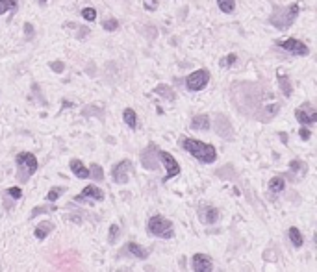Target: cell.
<instances>
[{"mask_svg": "<svg viewBox=\"0 0 317 272\" xmlns=\"http://www.w3.org/2000/svg\"><path fill=\"white\" fill-rule=\"evenodd\" d=\"M182 148L204 165H210L217 159V152H215L214 146L208 144V142L199 141V139H182Z\"/></svg>", "mask_w": 317, "mask_h": 272, "instance_id": "obj_1", "label": "cell"}, {"mask_svg": "<svg viewBox=\"0 0 317 272\" xmlns=\"http://www.w3.org/2000/svg\"><path fill=\"white\" fill-rule=\"evenodd\" d=\"M299 11H301V7H299L297 2L292 4V6H273V13H271V17H269V22H271L277 30H288L299 17Z\"/></svg>", "mask_w": 317, "mask_h": 272, "instance_id": "obj_2", "label": "cell"}, {"mask_svg": "<svg viewBox=\"0 0 317 272\" xmlns=\"http://www.w3.org/2000/svg\"><path fill=\"white\" fill-rule=\"evenodd\" d=\"M147 230L150 235L160 237V239H173L175 237V226L169 219H165L163 215H154L150 217L147 222Z\"/></svg>", "mask_w": 317, "mask_h": 272, "instance_id": "obj_3", "label": "cell"}, {"mask_svg": "<svg viewBox=\"0 0 317 272\" xmlns=\"http://www.w3.org/2000/svg\"><path fill=\"white\" fill-rule=\"evenodd\" d=\"M15 161H17V180H22V181L28 180L39 167L37 157L33 154H30V152H20V154H17Z\"/></svg>", "mask_w": 317, "mask_h": 272, "instance_id": "obj_4", "label": "cell"}, {"mask_svg": "<svg viewBox=\"0 0 317 272\" xmlns=\"http://www.w3.org/2000/svg\"><path fill=\"white\" fill-rule=\"evenodd\" d=\"M275 45L282 48V50H288L292 52L293 56H308L310 50H308V46L303 43V41H299L295 37H288V39H279V41H275Z\"/></svg>", "mask_w": 317, "mask_h": 272, "instance_id": "obj_5", "label": "cell"}, {"mask_svg": "<svg viewBox=\"0 0 317 272\" xmlns=\"http://www.w3.org/2000/svg\"><path fill=\"white\" fill-rule=\"evenodd\" d=\"M208 82H210V72H208L206 69H199V71L191 72V74L186 78V87L195 93V91L204 89L208 85Z\"/></svg>", "mask_w": 317, "mask_h": 272, "instance_id": "obj_6", "label": "cell"}, {"mask_svg": "<svg viewBox=\"0 0 317 272\" xmlns=\"http://www.w3.org/2000/svg\"><path fill=\"white\" fill-rule=\"evenodd\" d=\"M132 174V163L128 159H124V161H119L115 167L111 168V178L115 183H126Z\"/></svg>", "mask_w": 317, "mask_h": 272, "instance_id": "obj_7", "label": "cell"}, {"mask_svg": "<svg viewBox=\"0 0 317 272\" xmlns=\"http://www.w3.org/2000/svg\"><path fill=\"white\" fill-rule=\"evenodd\" d=\"M160 159H162V165L165 167L167 170V176H165V181L171 180V178H175V176L180 174V165L178 161L175 159V155H171L169 152H160Z\"/></svg>", "mask_w": 317, "mask_h": 272, "instance_id": "obj_8", "label": "cell"}, {"mask_svg": "<svg viewBox=\"0 0 317 272\" xmlns=\"http://www.w3.org/2000/svg\"><path fill=\"white\" fill-rule=\"evenodd\" d=\"M193 272H214V261L206 254H195L191 258Z\"/></svg>", "mask_w": 317, "mask_h": 272, "instance_id": "obj_9", "label": "cell"}, {"mask_svg": "<svg viewBox=\"0 0 317 272\" xmlns=\"http://www.w3.org/2000/svg\"><path fill=\"white\" fill-rule=\"evenodd\" d=\"M85 200H91V202H102L104 200V191L102 189L95 187V185H85L84 191L74 196V202H85Z\"/></svg>", "mask_w": 317, "mask_h": 272, "instance_id": "obj_10", "label": "cell"}, {"mask_svg": "<svg viewBox=\"0 0 317 272\" xmlns=\"http://www.w3.org/2000/svg\"><path fill=\"white\" fill-rule=\"evenodd\" d=\"M199 217H201V220L204 224H215L217 219H219V211L214 206H202L199 209Z\"/></svg>", "mask_w": 317, "mask_h": 272, "instance_id": "obj_11", "label": "cell"}, {"mask_svg": "<svg viewBox=\"0 0 317 272\" xmlns=\"http://www.w3.org/2000/svg\"><path fill=\"white\" fill-rule=\"evenodd\" d=\"M295 119H297L301 124H305V126H308V124H316L317 123V111L314 110V108H310V111L299 108V110H295Z\"/></svg>", "mask_w": 317, "mask_h": 272, "instance_id": "obj_12", "label": "cell"}, {"mask_svg": "<svg viewBox=\"0 0 317 272\" xmlns=\"http://www.w3.org/2000/svg\"><path fill=\"white\" fill-rule=\"evenodd\" d=\"M69 167H71L72 174L76 176V178H80V180H85V178H89V168L85 167V165L80 161V159H71Z\"/></svg>", "mask_w": 317, "mask_h": 272, "instance_id": "obj_13", "label": "cell"}, {"mask_svg": "<svg viewBox=\"0 0 317 272\" xmlns=\"http://www.w3.org/2000/svg\"><path fill=\"white\" fill-rule=\"evenodd\" d=\"M126 252H128L130 256L137 258V259H147L150 256L149 250H147L145 246L137 245V243H128V245H126Z\"/></svg>", "mask_w": 317, "mask_h": 272, "instance_id": "obj_14", "label": "cell"}, {"mask_svg": "<svg viewBox=\"0 0 317 272\" xmlns=\"http://www.w3.org/2000/svg\"><path fill=\"white\" fill-rule=\"evenodd\" d=\"M210 126H212V121L208 115H195L193 121H191L193 130H210Z\"/></svg>", "mask_w": 317, "mask_h": 272, "instance_id": "obj_15", "label": "cell"}, {"mask_svg": "<svg viewBox=\"0 0 317 272\" xmlns=\"http://www.w3.org/2000/svg\"><path fill=\"white\" fill-rule=\"evenodd\" d=\"M154 93L156 95H160L162 98H165V100H175L176 95H175V91H173V87L171 85H165V84H160V85H156L154 87Z\"/></svg>", "mask_w": 317, "mask_h": 272, "instance_id": "obj_16", "label": "cell"}, {"mask_svg": "<svg viewBox=\"0 0 317 272\" xmlns=\"http://www.w3.org/2000/svg\"><path fill=\"white\" fill-rule=\"evenodd\" d=\"M288 237H290V241H292V245L295 246V248H301V246L305 245V237H303V233H301V230L299 228H290L288 230Z\"/></svg>", "mask_w": 317, "mask_h": 272, "instance_id": "obj_17", "label": "cell"}, {"mask_svg": "<svg viewBox=\"0 0 317 272\" xmlns=\"http://www.w3.org/2000/svg\"><path fill=\"white\" fill-rule=\"evenodd\" d=\"M277 78H279L280 89H282V93H284V97H292L293 89H292V82H290V78H286V74L282 71H279Z\"/></svg>", "mask_w": 317, "mask_h": 272, "instance_id": "obj_18", "label": "cell"}, {"mask_svg": "<svg viewBox=\"0 0 317 272\" xmlns=\"http://www.w3.org/2000/svg\"><path fill=\"white\" fill-rule=\"evenodd\" d=\"M54 230V224H50V222H41L39 226H35V230H33V235L37 237L39 241H43L48 235V233Z\"/></svg>", "mask_w": 317, "mask_h": 272, "instance_id": "obj_19", "label": "cell"}, {"mask_svg": "<svg viewBox=\"0 0 317 272\" xmlns=\"http://www.w3.org/2000/svg\"><path fill=\"white\" fill-rule=\"evenodd\" d=\"M286 189V180L284 178H280V176H275V178H271V181H269V191L275 194L282 193Z\"/></svg>", "mask_w": 317, "mask_h": 272, "instance_id": "obj_20", "label": "cell"}, {"mask_svg": "<svg viewBox=\"0 0 317 272\" xmlns=\"http://www.w3.org/2000/svg\"><path fill=\"white\" fill-rule=\"evenodd\" d=\"M123 119H124V123L128 124V128H132V130L137 128V115H136V111L134 110L126 108V110L123 111Z\"/></svg>", "mask_w": 317, "mask_h": 272, "instance_id": "obj_21", "label": "cell"}, {"mask_svg": "<svg viewBox=\"0 0 317 272\" xmlns=\"http://www.w3.org/2000/svg\"><path fill=\"white\" fill-rule=\"evenodd\" d=\"M217 6L223 13H232L236 9V2L234 0H217Z\"/></svg>", "mask_w": 317, "mask_h": 272, "instance_id": "obj_22", "label": "cell"}, {"mask_svg": "<svg viewBox=\"0 0 317 272\" xmlns=\"http://www.w3.org/2000/svg\"><path fill=\"white\" fill-rule=\"evenodd\" d=\"M17 7V0H0V15L6 11H13Z\"/></svg>", "mask_w": 317, "mask_h": 272, "instance_id": "obj_23", "label": "cell"}, {"mask_svg": "<svg viewBox=\"0 0 317 272\" xmlns=\"http://www.w3.org/2000/svg\"><path fill=\"white\" fill-rule=\"evenodd\" d=\"M63 193H65V187H52L50 191H48V194H46V200L56 202Z\"/></svg>", "mask_w": 317, "mask_h": 272, "instance_id": "obj_24", "label": "cell"}, {"mask_svg": "<svg viewBox=\"0 0 317 272\" xmlns=\"http://www.w3.org/2000/svg\"><path fill=\"white\" fill-rule=\"evenodd\" d=\"M102 28L106 32H115L117 28H119V20L117 19H106L102 22Z\"/></svg>", "mask_w": 317, "mask_h": 272, "instance_id": "obj_25", "label": "cell"}, {"mask_svg": "<svg viewBox=\"0 0 317 272\" xmlns=\"http://www.w3.org/2000/svg\"><path fill=\"white\" fill-rule=\"evenodd\" d=\"M236 59H238V56H236V54H228V56H225V58L221 59L219 65L227 69V67H232V65L236 63Z\"/></svg>", "mask_w": 317, "mask_h": 272, "instance_id": "obj_26", "label": "cell"}, {"mask_svg": "<svg viewBox=\"0 0 317 272\" xmlns=\"http://www.w3.org/2000/svg\"><path fill=\"white\" fill-rule=\"evenodd\" d=\"M6 194L7 196H11L13 200H20V198H22V189L20 187H9V189H6Z\"/></svg>", "mask_w": 317, "mask_h": 272, "instance_id": "obj_27", "label": "cell"}, {"mask_svg": "<svg viewBox=\"0 0 317 272\" xmlns=\"http://www.w3.org/2000/svg\"><path fill=\"white\" fill-rule=\"evenodd\" d=\"M91 174L95 176V180H104V172H102V168H100V165H97V163H93V165H91L89 176H91Z\"/></svg>", "mask_w": 317, "mask_h": 272, "instance_id": "obj_28", "label": "cell"}, {"mask_svg": "<svg viewBox=\"0 0 317 272\" xmlns=\"http://www.w3.org/2000/svg\"><path fill=\"white\" fill-rule=\"evenodd\" d=\"M82 17H84L85 20H95L97 19V11H95V9H93V7H84V9H82Z\"/></svg>", "mask_w": 317, "mask_h": 272, "instance_id": "obj_29", "label": "cell"}, {"mask_svg": "<svg viewBox=\"0 0 317 272\" xmlns=\"http://www.w3.org/2000/svg\"><path fill=\"white\" fill-rule=\"evenodd\" d=\"M117 233H119V224H113V226L110 228V233H108V239H110V243H113V241L117 239Z\"/></svg>", "mask_w": 317, "mask_h": 272, "instance_id": "obj_30", "label": "cell"}, {"mask_svg": "<svg viewBox=\"0 0 317 272\" xmlns=\"http://www.w3.org/2000/svg\"><path fill=\"white\" fill-rule=\"evenodd\" d=\"M299 136H301V139H303V141H308V139L312 137V132L308 128H301V130H299Z\"/></svg>", "mask_w": 317, "mask_h": 272, "instance_id": "obj_31", "label": "cell"}, {"mask_svg": "<svg viewBox=\"0 0 317 272\" xmlns=\"http://www.w3.org/2000/svg\"><path fill=\"white\" fill-rule=\"evenodd\" d=\"M48 209H50V211H54L56 207H45V206H39L37 209H33V211H32V217H35V215H39V213H45V211H48Z\"/></svg>", "mask_w": 317, "mask_h": 272, "instance_id": "obj_32", "label": "cell"}, {"mask_svg": "<svg viewBox=\"0 0 317 272\" xmlns=\"http://www.w3.org/2000/svg\"><path fill=\"white\" fill-rule=\"evenodd\" d=\"M24 33H26V37H32V33H33V26L30 24V22H26V24H24Z\"/></svg>", "mask_w": 317, "mask_h": 272, "instance_id": "obj_33", "label": "cell"}, {"mask_svg": "<svg viewBox=\"0 0 317 272\" xmlns=\"http://www.w3.org/2000/svg\"><path fill=\"white\" fill-rule=\"evenodd\" d=\"M52 69H54L56 72H61L65 67H63V63H59V61H58V63H52Z\"/></svg>", "mask_w": 317, "mask_h": 272, "instance_id": "obj_34", "label": "cell"}, {"mask_svg": "<svg viewBox=\"0 0 317 272\" xmlns=\"http://www.w3.org/2000/svg\"><path fill=\"white\" fill-rule=\"evenodd\" d=\"M39 2H41V4H45V2H46V0H39Z\"/></svg>", "mask_w": 317, "mask_h": 272, "instance_id": "obj_35", "label": "cell"}]
</instances>
